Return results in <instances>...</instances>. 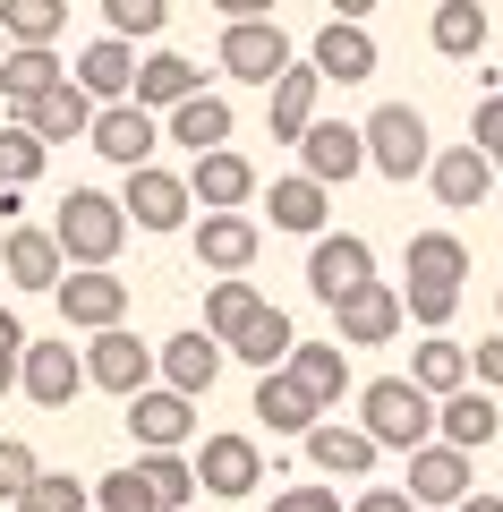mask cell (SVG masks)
I'll list each match as a JSON object with an SVG mask.
<instances>
[{"label": "cell", "mask_w": 503, "mask_h": 512, "mask_svg": "<svg viewBox=\"0 0 503 512\" xmlns=\"http://www.w3.org/2000/svg\"><path fill=\"white\" fill-rule=\"evenodd\" d=\"M495 77H503V69H495Z\"/></svg>", "instance_id": "obj_56"}, {"label": "cell", "mask_w": 503, "mask_h": 512, "mask_svg": "<svg viewBox=\"0 0 503 512\" xmlns=\"http://www.w3.org/2000/svg\"><path fill=\"white\" fill-rule=\"evenodd\" d=\"M18 512H94V487H86V478H52V470H43L35 487L18 495Z\"/></svg>", "instance_id": "obj_41"}, {"label": "cell", "mask_w": 503, "mask_h": 512, "mask_svg": "<svg viewBox=\"0 0 503 512\" xmlns=\"http://www.w3.org/2000/svg\"><path fill=\"white\" fill-rule=\"evenodd\" d=\"M162 137H180L188 154H214V146H231V103H222V94H188L180 111H162Z\"/></svg>", "instance_id": "obj_30"}, {"label": "cell", "mask_w": 503, "mask_h": 512, "mask_svg": "<svg viewBox=\"0 0 503 512\" xmlns=\"http://www.w3.org/2000/svg\"><path fill=\"white\" fill-rule=\"evenodd\" d=\"M452 512H503V495H461Z\"/></svg>", "instance_id": "obj_52"}, {"label": "cell", "mask_w": 503, "mask_h": 512, "mask_svg": "<svg viewBox=\"0 0 503 512\" xmlns=\"http://www.w3.org/2000/svg\"><path fill=\"white\" fill-rule=\"evenodd\" d=\"M128 436H137V453H188V436H197V402L171 393V384H145L137 402H128Z\"/></svg>", "instance_id": "obj_8"}, {"label": "cell", "mask_w": 503, "mask_h": 512, "mask_svg": "<svg viewBox=\"0 0 503 512\" xmlns=\"http://www.w3.org/2000/svg\"><path fill=\"white\" fill-rule=\"evenodd\" d=\"M359 282H376V248H367L359 231H324L316 248H307V291H316L324 308H342Z\"/></svg>", "instance_id": "obj_5"}, {"label": "cell", "mask_w": 503, "mask_h": 512, "mask_svg": "<svg viewBox=\"0 0 503 512\" xmlns=\"http://www.w3.org/2000/svg\"><path fill=\"white\" fill-rule=\"evenodd\" d=\"M103 18H111L120 43H137V35H162L171 26V0H103Z\"/></svg>", "instance_id": "obj_42"}, {"label": "cell", "mask_w": 503, "mask_h": 512, "mask_svg": "<svg viewBox=\"0 0 503 512\" xmlns=\"http://www.w3.org/2000/svg\"><path fill=\"white\" fill-rule=\"evenodd\" d=\"M197 265H205V274H248V265H256V222L248 214H205L197 222Z\"/></svg>", "instance_id": "obj_26"}, {"label": "cell", "mask_w": 503, "mask_h": 512, "mask_svg": "<svg viewBox=\"0 0 503 512\" xmlns=\"http://www.w3.org/2000/svg\"><path fill=\"white\" fill-rule=\"evenodd\" d=\"M188 197H197L205 214H239V205L256 197V163H248V154H231V146L197 154V163H188Z\"/></svg>", "instance_id": "obj_13"}, {"label": "cell", "mask_w": 503, "mask_h": 512, "mask_svg": "<svg viewBox=\"0 0 503 512\" xmlns=\"http://www.w3.org/2000/svg\"><path fill=\"white\" fill-rule=\"evenodd\" d=\"M188 180L180 171H162V163H145V171H128V197H120V214L137 222V231H180L188 222Z\"/></svg>", "instance_id": "obj_12"}, {"label": "cell", "mask_w": 503, "mask_h": 512, "mask_svg": "<svg viewBox=\"0 0 503 512\" xmlns=\"http://www.w3.org/2000/svg\"><path fill=\"white\" fill-rule=\"evenodd\" d=\"M214 9H222L231 26H248V18H273V0H214Z\"/></svg>", "instance_id": "obj_50"}, {"label": "cell", "mask_w": 503, "mask_h": 512, "mask_svg": "<svg viewBox=\"0 0 503 512\" xmlns=\"http://www.w3.org/2000/svg\"><path fill=\"white\" fill-rule=\"evenodd\" d=\"M18 128H35L43 146H69V137H86V128H94V94L69 77V86H52L43 103H26V111H18Z\"/></svg>", "instance_id": "obj_25"}, {"label": "cell", "mask_w": 503, "mask_h": 512, "mask_svg": "<svg viewBox=\"0 0 503 512\" xmlns=\"http://www.w3.org/2000/svg\"><path fill=\"white\" fill-rule=\"evenodd\" d=\"M60 26H69V0H0V35L9 43H43L52 52Z\"/></svg>", "instance_id": "obj_38"}, {"label": "cell", "mask_w": 503, "mask_h": 512, "mask_svg": "<svg viewBox=\"0 0 503 512\" xmlns=\"http://www.w3.org/2000/svg\"><path fill=\"white\" fill-rule=\"evenodd\" d=\"M18 367H26V325H18L9 308H0V393L18 384Z\"/></svg>", "instance_id": "obj_46"}, {"label": "cell", "mask_w": 503, "mask_h": 512, "mask_svg": "<svg viewBox=\"0 0 503 512\" xmlns=\"http://www.w3.org/2000/svg\"><path fill=\"white\" fill-rule=\"evenodd\" d=\"M0 60H9V35H0Z\"/></svg>", "instance_id": "obj_54"}, {"label": "cell", "mask_w": 503, "mask_h": 512, "mask_svg": "<svg viewBox=\"0 0 503 512\" xmlns=\"http://www.w3.org/2000/svg\"><path fill=\"white\" fill-rule=\"evenodd\" d=\"M43 163H52V146H43L35 128H18V120L0 128V188H35Z\"/></svg>", "instance_id": "obj_40"}, {"label": "cell", "mask_w": 503, "mask_h": 512, "mask_svg": "<svg viewBox=\"0 0 503 512\" xmlns=\"http://www.w3.org/2000/svg\"><path fill=\"white\" fill-rule=\"evenodd\" d=\"M154 367H162L171 393L197 402V393H214V376H222V342H214V333H171V342L154 350Z\"/></svg>", "instance_id": "obj_20"}, {"label": "cell", "mask_w": 503, "mask_h": 512, "mask_svg": "<svg viewBox=\"0 0 503 512\" xmlns=\"http://www.w3.org/2000/svg\"><path fill=\"white\" fill-rule=\"evenodd\" d=\"M461 274H469V248L452 231H418L410 239V282H401V316H418L427 333L452 325L461 308Z\"/></svg>", "instance_id": "obj_1"}, {"label": "cell", "mask_w": 503, "mask_h": 512, "mask_svg": "<svg viewBox=\"0 0 503 512\" xmlns=\"http://www.w3.org/2000/svg\"><path fill=\"white\" fill-rule=\"evenodd\" d=\"M52 86H69V69H60V52H43V43H9V60H0V94H9V111L43 103Z\"/></svg>", "instance_id": "obj_28"}, {"label": "cell", "mask_w": 503, "mask_h": 512, "mask_svg": "<svg viewBox=\"0 0 503 512\" xmlns=\"http://www.w3.org/2000/svg\"><path fill=\"white\" fill-rule=\"evenodd\" d=\"M307 69H316L324 86H359V77H376V35H367V26L324 18V35L307 43Z\"/></svg>", "instance_id": "obj_14"}, {"label": "cell", "mask_w": 503, "mask_h": 512, "mask_svg": "<svg viewBox=\"0 0 503 512\" xmlns=\"http://www.w3.org/2000/svg\"><path fill=\"white\" fill-rule=\"evenodd\" d=\"M43 478V461H35V444L26 436H0V504H18L26 487Z\"/></svg>", "instance_id": "obj_43"}, {"label": "cell", "mask_w": 503, "mask_h": 512, "mask_svg": "<svg viewBox=\"0 0 503 512\" xmlns=\"http://www.w3.org/2000/svg\"><path fill=\"white\" fill-rule=\"evenodd\" d=\"M410 325V316H401V291L393 282H359V291L342 299V308H333V333H342V342H393V333Z\"/></svg>", "instance_id": "obj_18"}, {"label": "cell", "mask_w": 503, "mask_h": 512, "mask_svg": "<svg viewBox=\"0 0 503 512\" xmlns=\"http://www.w3.org/2000/svg\"><path fill=\"white\" fill-rule=\"evenodd\" d=\"M410 384L427 393V402L461 393V384H469V350H461V342H418V350H410Z\"/></svg>", "instance_id": "obj_37"}, {"label": "cell", "mask_w": 503, "mask_h": 512, "mask_svg": "<svg viewBox=\"0 0 503 512\" xmlns=\"http://www.w3.org/2000/svg\"><path fill=\"white\" fill-rule=\"evenodd\" d=\"M427 43H435L444 60H478V52H486V0H444L435 26H427Z\"/></svg>", "instance_id": "obj_34"}, {"label": "cell", "mask_w": 503, "mask_h": 512, "mask_svg": "<svg viewBox=\"0 0 503 512\" xmlns=\"http://www.w3.org/2000/svg\"><path fill=\"white\" fill-rule=\"evenodd\" d=\"M469 146H478V154H495V146H503V86H495V94H478V111H469Z\"/></svg>", "instance_id": "obj_45"}, {"label": "cell", "mask_w": 503, "mask_h": 512, "mask_svg": "<svg viewBox=\"0 0 503 512\" xmlns=\"http://www.w3.org/2000/svg\"><path fill=\"white\" fill-rule=\"evenodd\" d=\"M256 419H265L273 436H307L324 410L299 393V376H290V367H273V376H256Z\"/></svg>", "instance_id": "obj_31"}, {"label": "cell", "mask_w": 503, "mask_h": 512, "mask_svg": "<svg viewBox=\"0 0 503 512\" xmlns=\"http://www.w3.org/2000/svg\"><path fill=\"white\" fill-rule=\"evenodd\" d=\"M60 325H86V333H111L128 316V282L111 265H86V274H60Z\"/></svg>", "instance_id": "obj_9"}, {"label": "cell", "mask_w": 503, "mask_h": 512, "mask_svg": "<svg viewBox=\"0 0 503 512\" xmlns=\"http://www.w3.org/2000/svg\"><path fill=\"white\" fill-rule=\"evenodd\" d=\"M290 376H299V393H307L316 410H342V393H350L342 342H299V350H290Z\"/></svg>", "instance_id": "obj_29"}, {"label": "cell", "mask_w": 503, "mask_h": 512, "mask_svg": "<svg viewBox=\"0 0 503 512\" xmlns=\"http://www.w3.org/2000/svg\"><path fill=\"white\" fill-rule=\"evenodd\" d=\"M0 274L18 282V291H60L69 256H60L52 231H9V239H0Z\"/></svg>", "instance_id": "obj_22"}, {"label": "cell", "mask_w": 503, "mask_h": 512, "mask_svg": "<svg viewBox=\"0 0 503 512\" xmlns=\"http://www.w3.org/2000/svg\"><path fill=\"white\" fill-rule=\"evenodd\" d=\"M188 94H205V77H197V60L188 52H154V60H137V94L128 103H145L162 120V111H180Z\"/></svg>", "instance_id": "obj_24"}, {"label": "cell", "mask_w": 503, "mask_h": 512, "mask_svg": "<svg viewBox=\"0 0 503 512\" xmlns=\"http://www.w3.org/2000/svg\"><path fill=\"white\" fill-rule=\"evenodd\" d=\"M265 512H342V495H333V487H282Z\"/></svg>", "instance_id": "obj_47"}, {"label": "cell", "mask_w": 503, "mask_h": 512, "mask_svg": "<svg viewBox=\"0 0 503 512\" xmlns=\"http://www.w3.org/2000/svg\"><path fill=\"white\" fill-rule=\"evenodd\" d=\"M359 427L376 436V453H418V444H435V402L410 376H376L359 384Z\"/></svg>", "instance_id": "obj_2"}, {"label": "cell", "mask_w": 503, "mask_h": 512, "mask_svg": "<svg viewBox=\"0 0 503 512\" xmlns=\"http://www.w3.org/2000/svg\"><path fill=\"white\" fill-rule=\"evenodd\" d=\"M316 86H324L316 69H282V77H273V137L299 146L307 128H316Z\"/></svg>", "instance_id": "obj_36"}, {"label": "cell", "mask_w": 503, "mask_h": 512, "mask_svg": "<svg viewBox=\"0 0 503 512\" xmlns=\"http://www.w3.org/2000/svg\"><path fill=\"white\" fill-rule=\"evenodd\" d=\"M231 350H239V359L256 367V376H273V367H290V350H299V333H290V316H282V308H265V316H256V325L239 333Z\"/></svg>", "instance_id": "obj_39"}, {"label": "cell", "mask_w": 503, "mask_h": 512, "mask_svg": "<svg viewBox=\"0 0 503 512\" xmlns=\"http://www.w3.org/2000/svg\"><path fill=\"white\" fill-rule=\"evenodd\" d=\"M469 376H478V393H503V333L469 350Z\"/></svg>", "instance_id": "obj_48"}, {"label": "cell", "mask_w": 503, "mask_h": 512, "mask_svg": "<svg viewBox=\"0 0 503 512\" xmlns=\"http://www.w3.org/2000/svg\"><path fill=\"white\" fill-rule=\"evenodd\" d=\"M86 146L103 154V163H120V171H145V163H154V146H162V120L145 103H103V111H94V128H86Z\"/></svg>", "instance_id": "obj_6"}, {"label": "cell", "mask_w": 503, "mask_h": 512, "mask_svg": "<svg viewBox=\"0 0 503 512\" xmlns=\"http://www.w3.org/2000/svg\"><path fill=\"white\" fill-rule=\"evenodd\" d=\"M324 197H333V188H316V180L299 171V180H273L265 214H273V231H307V239H324Z\"/></svg>", "instance_id": "obj_35"}, {"label": "cell", "mask_w": 503, "mask_h": 512, "mask_svg": "<svg viewBox=\"0 0 503 512\" xmlns=\"http://www.w3.org/2000/svg\"><path fill=\"white\" fill-rule=\"evenodd\" d=\"M469 461H478V453L418 444V453H410V504H461V495H469Z\"/></svg>", "instance_id": "obj_27"}, {"label": "cell", "mask_w": 503, "mask_h": 512, "mask_svg": "<svg viewBox=\"0 0 503 512\" xmlns=\"http://www.w3.org/2000/svg\"><path fill=\"white\" fill-rule=\"evenodd\" d=\"M486 163H495V171H503V146H495V154H486Z\"/></svg>", "instance_id": "obj_53"}, {"label": "cell", "mask_w": 503, "mask_h": 512, "mask_svg": "<svg viewBox=\"0 0 503 512\" xmlns=\"http://www.w3.org/2000/svg\"><path fill=\"white\" fill-rule=\"evenodd\" d=\"M324 9H333L342 26H367V9H376V0H324Z\"/></svg>", "instance_id": "obj_51"}, {"label": "cell", "mask_w": 503, "mask_h": 512, "mask_svg": "<svg viewBox=\"0 0 503 512\" xmlns=\"http://www.w3.org/2000/svg\"><path fill=\"white\" fill-rule=\"evenodd\" d=\"M299 444H307V461H316V478H376V436H367V427L316 419Z\"/></svg>", "instance_id": "obj_17"}, {"label": "cell", "mask_w": 503, "mask_h": 512, "mask_svg": "<svg viewBox=\"0 0 503 512\" xmlns=\"http://www.w3.org/2000/svg\"><path fill=\"white\" fill-rule=\"evenodd\" d=\"M77 86L94 94V111H103V103H128V94H137V43H120V35L86 43V52H77Z\"/></svg>", "instance_id": "obj_21"}, {"label": "cell", "mask_w": 503, "mask_h": 512, "mask_svg": "<svg viewBox=\"0 0 503 512\" xmlns=\"http://www.w3.org/2000/svg\"><path fill=\"white\" fill-rule=\"evenodd\" d=\"M94 512H154V495H145L137 461H128V470H111V478H94Z\"/></svg>", "instance_id": "obj_44"}, {"label": "cell", "mask_w": 503, "mask_h": 512, "mask_svg": "<svg viewBox=\"0 0 503 512\" xmlns=\"http://www.w3.org/2000/svg\"><path fill=\"white\" fill-rule=\"evenodd\" d=\"M222 69L239 77V86H273V77L290 69V35L273 18H248V26H222Z\"/></svg>", "instance_id": "obj_11"}, {"label": "cell", "mask_w": 503, "mask_h": 512, "mask_svg": "<svg viewBox=\"0 0 503 512\" xmlns=\"http://www.w3.org/2000/svg\"><path fill=\"white\" fill-rule=\"evenodd\" d=\"M256 316H265V299H256V282H248V274H222L214 291H205V333H214L222 350H231L239 333L256 325Z\"/></svg>", "instance_id": "obj_32"}, {"label": "cell", "mask_w": 503, "mask_h": 512, "mask_svg": "<svg viewBox=\"0 0 503 512\" xmlns=\"http://www.w3.org/2000/svg\"><path fill=\"white\" fill-rule=\"evenodd\" d=\"M427 180H435V205L469 214V205H486V188H495V163H486L478 146H444V154L427 163Z\"/></svg>", "instance_id": "obj_23"}, {"label": "cell", "mask_w": 503, "mask_h": 512, "mask_svg": "<svg viewBox=\"0 0 503 512\" xmlns=\"http://www.w3.org/2000/svg\"><path fill=\"white\" fill-rule=\"evenodd\" d=\"M495 308H503V299H495Z\"/></svg>", "instance_id": "obj_55"}, {"label": "cell", "mask_w": 503, "mask_h": 512, "mask_svg": "<svg viewBox=\"0 0 503 512\" xmlns=\"http://www.w3.org/2000/svg\"><path fill=\"white\" fill-rule=\"evenodd\" d=\"M52 239H60V256H69V274H86V265H111V256H120L128 214L103 188H69V205L52 214Z\"/></svg>", "instance_id": "obj_3"}, {"label": "cell", "mask_w": 503, "mask_h": 512, "mask_svg": "<svg viewBox=\"0 0 503 512\" xmlns=\"http://www.w3.org/2000/svg\"><path fill=\"white\" fill-rule=\"evenodd\" d=\"M86 384H103V393H120V402H137L145 384H154V342H137L128 325L94 333V342H86Z\"/></svg>", "instance_id": "obj_7"}, {"label": "cell", "mask_w": 503, "mask_h": 512, "mask_svg": "<svg viewBox=\"0 0 503 512\" xmlns=\"http://www.w3.org/2000/svg\"><path fill=\"white\" fill-rule=\"evenodd\" d=\"M137 478L154 495V512H197V461L188 453H137Z\"/></svg>", "instance_id": "obj_33"}, {"label": "cell", "mask_w": 503, "mask_h": 512, "mask_svg": "<svg viewBox=\"0 0 503 512\" xmlns=\"http://www.w3.org/2000/svg\"><path fill=\"white\" fill-rule=\"evenodd\" d=\"M359 137H367V171H384V180H418V171L435 163L418 103H376V111L359 120Z\"/></svg>", "instance_id": "obj_4"}, {"label": "cell", "mask_w": 503, "mask_h": 512, "mask_svg": "<svg viewBox=\"0 0 503 512\" xmlns=\"http://www.w3.org/2000/svg\"><path fill=\"white\" fill-rule=\"evenodd\" d=\"M197 478H205V495H256L265 487V453H256V436H205V453H197Z\"/></svg>", "instance_id": "obj_15"}, {"label": "cell", "mask_w": 503, "mask_h": 512, "mask_svg": "<svg viewBox=\"0 0 503 512\" xmlns=\"http://www.w3.org/2000/svg\"><path fill=\"white\" fill-rule=\"evenodd\" d=\"M495 427H503V410L486 402L478 384H461V393H444V402H435V444H452V453H486V444H495Z\"/></svg>", "instance_id": "obj_19"}, {"label": "cell", "mask_w": 503, "mask_h": 512, "mask_svg": "<svg viewBox=\"0 0 503 512\" xmlns=\"http://www.w3.org/2000/svg\"><path fill=\"white\" fill-rule=\"evenodd\" d=\"M299 154H307V180H316V188H342V180H359V171H367V137L350 120H316L299 137Z\"/></svg>", "instance_id": "obj_16"}, {"label": "cell", "mask_w": 503, "mask_h": 512, "mask_svg": "<svg viewBox=\"0 0 503 512\" xmlns=\"http://www.w3.org/2000/svg\"><path fill=\"white\" fill-rule=\"evenodd\" d=\"M18 384H26V402H35V410H69L77 393H86V350H69V342H26Z\"/></svg>", "instance_id": "obj_10"}, {"label": "cell", "mask_w": 503, "mask_h": 512, "mask_svg": "<svg viewBox=\"0 0 503 512\" xmlns=\"http://www.w3.org/2000/svg\"><path fill=\"white\" fill-rule=\"evenodd\" d=\"M350 512H418V504H410V495H401V487H367V495H359V504H350Z\"/></svg>", "instance_id": "obj_49"}]
</instances>
